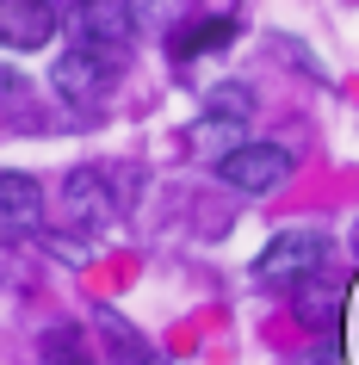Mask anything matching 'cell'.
<instances>
[{"instance_id":"obj_1","label":"cell","mask_w":359,"mask_h":365,"mask_svg":"<svg viewBox=\"0 0 359 365\" xmlns=\"http://www.w3.org/2000/svg\"><path fill=\"white\" fill-rule=\"evenodd\" d=\"M322 267H328V235L322 230H285V235H273L261 248L254 279H261L266 291H298L303 279H316Z\"/></svg>"},{"instance_id":"obj_2","label":"cell","mask_w":359,"mask_h":365,"mask_svg":"<svg viewBox=\"0 0 359 365\" xmlns=\"http://www.w3.org/2000/svg\"><path fill=\"white\" fill-rule=\"evenodd\" d=\"M69 38L81 43V50H93V56L106 62H124L136 43V19L124 0H75V13H69Z\"/></svg>"},{"instance_id":"obj_3","label":"cell","mask_w":359,"mask_h":365,"mask_svg":"<svg viewBox=\"0 0 359 365\" xmlns=\"http://www.w3.org/2000/svg\"><path fill=\"white\" fill-rule=\"evenodd\" d=\"M217 180L248 198H266L291 180V149H279V143H236V149L217 155Z\"/></svg>"},{"instance_id":"obj_4","label":"cell","mask_w":359,"mask_h":365,"mask_svg":"<svg viewBox=\"0 0 359 365\" xmlns=\"http://www.w3.org/2000/svg\"><path fill=\"white\" fill-rule=\"evenodd\" d=\"M112 81H118V62L93 56V50H81V43H69V50L56 56V68H50V87H56V99H69L75 112H93V106H106Z\"/></svg>"},{"instance_id":"obj_5","label":"cell","mask_w":359,"mask_h":365,"mask_svg":"<svg viewBox=\"0 0 359 365\" xmlns=\"http://www.w3.org/2000/svg\"><path fill=\"white\" fill-rule=\"evenodd\" d=\"M44 235V186L31 173H0V248Z\"/></svg>"},{"instance_id":"obj_6","label":"cell","mask_w":359,"mask_h":365,"mask_svg":"<svg viewBox=\"0 0 359 365\" xmlns=\"http://www.w3.org/2000/svg\"><path fill=\"white\" fill-rule=\"evenodd\" d=\"M62 211H69V223H81V230H106L118 217L112 173L106 168H69V180H62Z\"/></svg>"},{"instance_id":"obj_7","label":"cell","mask_w":359,"mask_h":365,"mask_svg":"<svg viewBox=\"0 0 359 365\" xmlns=\"http://www.w3.org/2000/svg\"><path fill=\"white\" fill-rule=\"evenodd\" d=\"M56 0H0V43L6 50H44L56 38Z\"/></svg>"},{"instance_id":"obj_8","label":"cell","mask_w":359,"mask_h":365,"mask_svg":"<svg viewBox=\"0 0 359 365\" xmlns=\"http://www.w3.org/2000/svg\"><path fill=\"white\" fill-rule=\"evenodd\" d=\"M93 334H99V346H106V365H161V353L143 341V328H136L131 316L106 309V304L93 309Z\"/></svg>"},{"instance_id":"obj_9","label":"cell","mask_w":359,"mask_h":365,"mask_svg":"<svg viewBox=\"0 0 359 365\" xmlns=\"http://www.w3.org/2000/svg\"><path fill=\"white\" fill-rule=\"evenodd\" d=\"M340 304H347V285H340L328 267L291 291V309H298V322H303V328H335V322H340Z\"/></svg>"},{"instance_id":"obj_10","label":"cell","mask_w":359,"mask_h":365,"mask_svg":"<svg viewBox=\"0 0 359 365\" xmlns=\"http://www.w3.org/2000/svg\"><path fill=\"white\" fill-rule=\"evenodd\" d=\"M248 118H254V93H248V87H211V93H205V130H198V136L242 130Z\"/></svg>"},{"instance_id":"obj_11","label":"cell","mask_w":359,"mask_h":365,"mask_svg":"<svg viewBox=\"0 0 359 365\" xmlns=\"http://www.w3.org/2000/svg\"><path fill=\"white\" fill-rule=\"evenodd\" d=\"M38 359H44V365H93V353L81 346V328H75V322H56L50 334H44Z\"/></svg>"},{"instance_id":"obj_12","label":"cell","mask_w":359,"mask_h":365,"mask_svg":"<svg viewBox=\"0 0 359 365\" xmlns=\"http://www.w3.org/2000/svg\"><path fill=\"white\" fill-rule=\"evenodd\" d=\"M217 43H229V19H205V25L173 31V56L186 62V56H198V50H217Z\"/></svg>"},{"instance_id":"obj_13","label":"cell","mask_w":359,"mask_h":365,"mask_svg":"<svg viewBox=\"0 0 359 365\" xmlns=\"http://www.w3.org/2000/svg\"><path fill=\"white\" fill-rule=\"evenodd\" d=\"M124 6H131L136 31H143V25H173L180 19V0H124Z\"/></svg>"},{"instance_id":"obj_14","label":"cell","mask_w":359,"mask_h":365,"mask_svg":"<svg viewBox=\"0 0 359 365\" xmlns=\"http://www.w3.org/2000/svg\"><path fill=\"white\" fill-rule=\"evenodd\" d=\"M353 254H359V235H353Z\"/></svg>"}]
</instances>
